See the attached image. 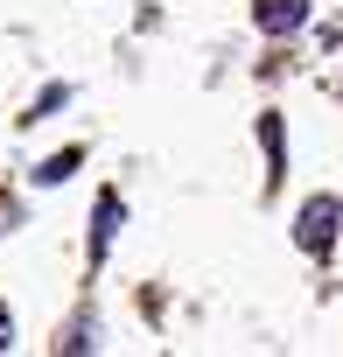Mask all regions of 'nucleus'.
Instances as JSON below:
<instances>
[{"label":"nucleus","mask_w":343,"mask_h":357,"mask_svg":"<svg viewBox=\"0 0 343 357\" xmlns=\"http://www.w3.org/2000/svg\"><path fill=\"white\" fill-rule=\"evenodd\" d=\"M336 218H343V204H336V197H308V204H301V231H294V238H301V252H308V259H322V252H329Z\"/></svg>","instance_id":"nucleus-1"},{"label":"nucleus","mask_w":343,"mask_h":357,"mask_svg":"<svg viewBox=\"0 0 343 357\" xmlns=\"http://www.w3.org/2000/svg\"><path fill=\"white\" fill-rule=\"evenodd\" d=\"M252 22L266 36H294V29H308V0H252Z\"/></svg>","instance_id":"nucleus-2"},{"label":"nucleus","mask_w":343,"mask_h":357,"mask_svg":"<svg viewBox=\"0 0 343 357\" xmlns=\"http://www.w3.org/2000/svg\"><path fill=\"white\" fill-rule=\"evenodd\" d=\"M119 218H126V204H119V197L105 190V197H98V218H91V259H105V245H112Z\"/></svg>","instance_id":"nucleus-3"},{"label":"nucleus","mask_w":343,"mask_h":357,"mask_svg":"<svg viewBox=\"0 0 343 357\" xmlns=\"http://www.w3.org/2000/svg\"><path fill=\"white\" fill-rule=\"evenodd\" d=\"M77 161H84V147H63V154H49V161L36 168V183H43V190H49V183H63V175H70Z\"/></svg>","instance_id":"nucleus-4"},{"label":"nucleus","mask_w":343,"mask_h":357,"mask_svg":"<svg viewBox=\"0 0 343 357\" xmlns=\"http://www.w3.org/2000/svg\"><path fill=\"white\" fill-rule=\"evenodd\" d=\"M63 98H70V84H49V91H43V98H36V112H29V119H49V112H56V105H63Z\"/></svg>","instance_id":"nucleus-5"},{"label":"nucleus","mask_w":343,"mask_h":357,"mask_svg":"<svg viewBox=\"0 0 343 357\" xmlns=\"http://www.w3.org/2000/svg\"><path fill=\"white\" fill-rule=\"evenodd\" d=\"M8 343H15V315H8V308H0V350H8Z\"/></svg>","instance_id":"nucleus-6"}]
</instances>
